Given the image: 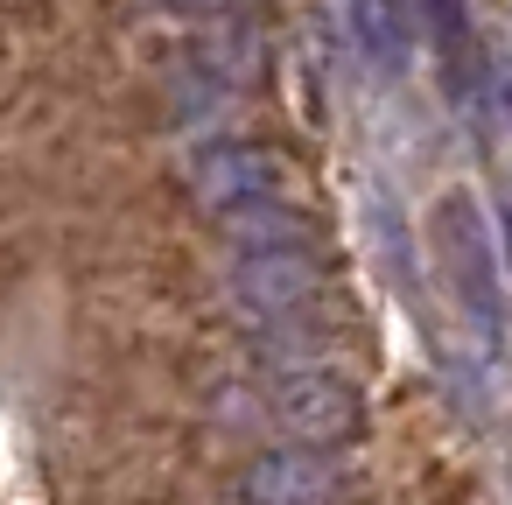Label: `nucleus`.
<instances>
[{"instance_id":"1","label":"nucleus","mask_w":512,"mask_h":505,"mask_svg":"<svg viewBox=\"0 0 512 505\" xmlns=\"http://www.w3.org/2000/svg\"><path fill=\"white\" fill-rule=\"evenodd\" d=\"M435 253L449 260L456 302H463L484 330H498V323H505V274H498L491 225H484V211H477L470 197H442V211H435Z\"/></svg>"},{"instance_id":"2","label":"nucleus","mask_w":512,"mask_h":505,"mask_svg":"<svg viewBox=\"0 0 512 505\" xmlns=\"http://www.w3.org/2000/svg\"><path fill=\"white\" fill-rule=\"evenodd\" d=\"M267 414H274L281 435H295V449H330V442H344V435L358 428L365 400H358V386H351L344 372H330V365H295V372H281V379L267 386Z\"/></svg>"},{"instance_id":"3","label":"nucleus","mask_w":512,"mask_h":505,"mask_svg":"<svg viewBox=\"0 0 512 505\" xmlns=\"http://www.w3.org/2000/svg\"><path fill=\"white\" fill-rule=\"evenodd\" d=\"M232 288H239L253 309H267V316H302V309L323 295V267H316V253L260 246V253H246V260L232 267Z\"/></svg>"},{"instance_id":"4","label":"nucleus","mask_w":512,"mask_h":505,"mask_svg":"<svg viewBox=\"0 0 512 505\" xmlns=\"http://www.w3.org/2000/svg\"><path fill=\"white\" fill-rule=\"evenodd\" d=\"M246 498L253 505H344V470L323 449H267L246 470Z\"/></svg>"},{"instance_id":"5","label":"nucleus","mask_w":512,"mask_h":505,"mask_svg":"<svg viewBox=\"0 0 512 505\" xmlns=\"http://www.w3.org/2000/svg\"><path fill=\"white\" fill-rule=\"evenodd\" d=\"M344 29L372 71H407L421 50V0H344Z\"/></svg>"},{"instance_id":"6","label":"nucleus","mask_w":512,"mask_h":505,"mask_svg":"<svg viewBox=\"0 0 512 505\" xmlns=\"http://www.w3.org/2000/svg\"><path fill=\"white\" fill-rule=\"evenodd\" d=\"M197 190H204V204H211V211H239V204L274 197V176H267V162H260L253 148H218V155H204Z\"/></svg>"},{"instance_id":"7","label":"nucleus","mask_w":512,"mask_h":505,"mask_svg":"<svg viewBox=\"0 0 512 505\" xmlns=\"http://www.w3.org/2000/svg\"><path fill=\"white\" fill-rule=\"evenodd\" d=\"M169 8H183V15H218V8H232V0H169Z\"/></svg>"}]
</instances>
